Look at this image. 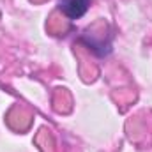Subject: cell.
<instances>
[{
	"label": "cell",
	"instance_id": "obj_1",
	"mask_svg": "<svg viewBox=\"0 0 152 152\" xmlns=\"http://www.w3.org/2000/svg\"><path fill=\"white\" fill-rule=\"evenodd\" d=\"M78 42L80 44H83L88 51H92L94 55H97V57H108L110 53H112V37L108 39H97L94 34H83L81 37L78 39Z\"/></svg>",
	"mask_w": 152,
	"mask_h": 152
},
{
	"label": "cell",
	"instance_id": "obj_2",
	"mask_svg": "<svg viewBox=\"0 0 152 152\" xmlns=\"http://www.w3.org/2000/svg\"><path fill=\"white\" fill-rule=\"evenodd\" d=\"M90 2L92 0H58V9L64 16H67V20L75 21L87 14Z\"/></svg>",
	"mask_w": 152,
	"mask_h": 152
}]
</instances>
